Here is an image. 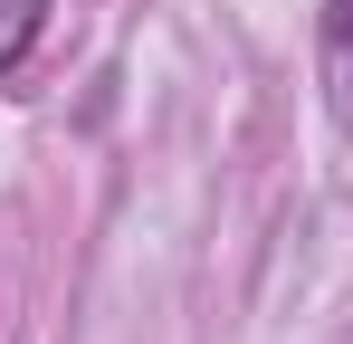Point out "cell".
Here are the masks:
<instances>
[{"label":"cell","mask_w":353,"mask_h":344,"mask_svg":"<svg viewBox=\"0 0 353 344\" xmlns=\"http://www.w3.org/2000/svg\"><path fill=\"white\" fill-rule=\"evenodd\" d=\"M315 57H325V96H334V124H353V0H325Z\"/></svg>","instance_id":"1"},{"label":"cell","mask_w":353,"mask_h":344,"mask_svg":"<svg viewBox=\"0 0 353 344\" xmlns=\"http://www.w3.org/2000/svg\"><path fill=\"white\" fill-rule=\"evenodd\" d=\"M48 29V0H0V77L29 57V39Z\"/></svg>","instance_id":"2"}]
</instances>
